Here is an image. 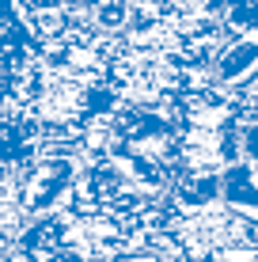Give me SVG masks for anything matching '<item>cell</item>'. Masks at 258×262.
<instances>
[{
  "instance_id": "cell-1",
  "label": "cell",
  "mask_w": 258,
  "mask_h": 262,
  "mask_svg": "<svg viewBox=\"0 0 258 262\" xmlns=\"http://www.w3.org/2000/svg\"><path fill=\"white\" fill-rule=\"evenodd\" d=\"M23 61L27 34L12 4H0V152L23 148Z\"/></svg>"
}]
</instances>
